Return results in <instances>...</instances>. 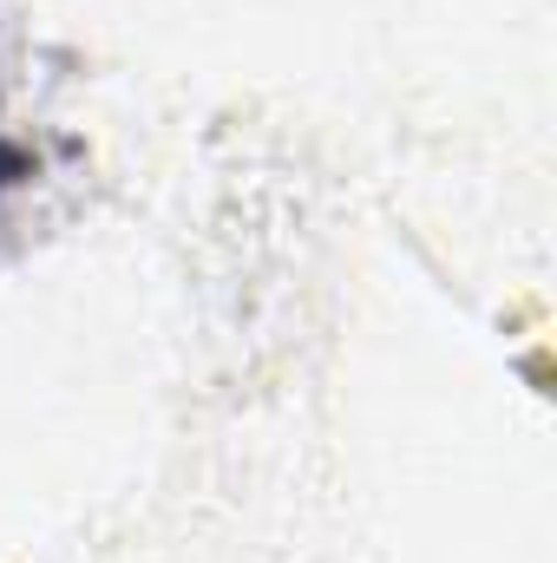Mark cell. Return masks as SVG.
<instances>
[{"label": "cell", "instance_id": "cell-1", "mask_svg": "<svg viewBox=\"0 0 557 563\" xmlns=\"http://www.w3.org/2000/svg\"><path fill=\"white\" fill-rule=\"evenodd\" d=\"M26 177H33V170H26V151L13 139V125H7V73H0V223H7V203L20 197Z\"/></svg>", "mask_w": 557, "mask_h": 563}]
</instances>
